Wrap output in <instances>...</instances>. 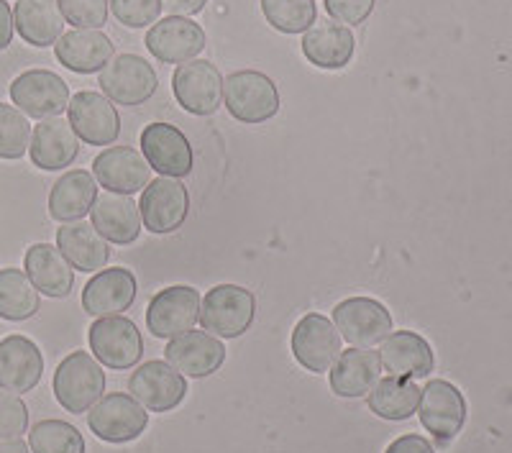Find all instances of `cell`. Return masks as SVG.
<instances>
[{
  "label": "cell",
  "instance_id": "obj_1",
  "mask_svg": "<svg viewBox=\"0 0 512 453\" xmlns=\"http://www.w3.org/2000/svg\"><path fill=\"white\" fill-rule=\"evenodd\" d=\"M223 103L236 121L259 126L280 113V88L264 72L239 70L223 80Z\"/></svg>",
  "mask_w": 512,
  "mask_h": 453
},
{
  "label": "cell",
  "instance_id": "obj_2",
  "mask_svg": "<svg viewBox=\"0 0 512 453\" xmlns=\"http://www.w3.org/2000/svg\"><path fill=\"white\" fill-rule=\"evenodd\" d=\"M54 397L67 413L82 415L103 397L105 372L100 369L98 359L88 351H72L62 364L57 366L52 382Z\"/></svg>",
  "mask_w": 512,
  "mask_h": 453
},
{
  "label": "cell",
  "instance_id": "obj_3",
  "mask_svg": "<svg viewBox=\"0 0 512 453\" xmlns=\"http://www.w3.org/2000/svg\"><path fill=\"white\" fill-rule=\"evenodd\" d=\"M256 315V300L246 287L218 285L200 302L203 331L218 338H239L251 328Z\"/></svg>",
  "mask_w": 512,
  "mask_h": 453
},
{
  "label": "cell",
  "instance_id": "obj_4",
  "mask_svg": "<svg viewBox=\"0 0 512 453\" xmlns=\"http://www.w3.org/2000/svg\"><path fill=\"white\" fill-rule=\"evenodd\" d=\"M100 88L105 98L116 105H144L152 100L159 88V77L144 57L136 54H118L100 70Z\"/></svg>",
  "mask_w": 512,
  "mask_h": 453
},
{
  "label": "cell",
  "instance_id": "obj_5",
  "mask_svg": "<svg viewBox=\"0 0 512 453\" xmlns=\"http://www.w3.org/2000/svg\"><path fill=\"white\" fill-rule=\"evenodd\" d=\"M172 93L190 116H213L223 103V75L208 59H190L172 75Z\"/></svg>",
  "mask_w": 512,
  "mask_h": 453
},
{
  "label": "cell",
  "instance_id": "obj_6",
  "mask_svg": "<svg viewBox=\"0 0 512 453\" xmlns=\"http://www.w3.org/2000/svg\"><path fill=\"white\" fill-rule=\"evenodd\" d=\"M338 336L356 349L377 346L392 333V315L374 297H349L333 308Z\"/></svg>",
  "mask_w": 512,
  "mask_h": 453
},
{
  "label": "cell",
  "instance_id": "obj_7",
  "mask_svg": "<svg viewBox=\"0 0 512 453\" xmlns=\"http://www.w3.org/2000/svg\"><path fill=\"white\" fill-rule=\"evenodd\" d=\"M90 349H93L95 359L108 369H131L139 364L144 356V338H141L139 328L131 318L123 315H108V318H98L90 326Z\"/></svg>",
  "mask_w": 512,
  "mask_h": 453
},
{
  "label": "cell",
  "instance_id": "obj_8",
  "mask_svg": "<svg viewBox=\"0 0 512 453\" xmlns=\"http://www.w3.org/2000/svg\"><path fill=\"white\" fill-rule=\"evenodd\" d=\"M88 425L95 438L105 443L136 441L149 425L144 405L136 397L113 392L95 402L88 410Z\"/></svg>",
  "mask_w": 512,
  "mask_h": 453
},
{
  "label": "cell",
  "instance_id": "obj_9",
  "mask_svg": "<svg viewBox=\"0 0 512 453\" xmlns=\"http://www.w3.org/2000/svg\"><path fill=\"white\" fill-rule=\"evenodd\" d=\"M418 418L423 428L436 438V443L446 446L461 433L466 423V400L446 379H433L423 387V397L418 405Z\"/></svg>",
  "mask_w": 512,
  "mask_h": 453
},
{
  "label": "cell",
  "instance_id": "obj_10",
  "mask_svg": "<svg viewBox=\"0 0 512 453\" xmlns=\"http://www.w3.org/2000/svg\"><path fill=\"white\" fill-rule=\"evenodd\" d=\"M11 100L18 111L31 118H59L70 105V88L49 70H29L11 82Z\"/></svg>",
  "mask_w": 512,
  "mask_h": 453
},
{
  "label": "cell",
  "instance_id": "obj_11",
  "mask_svg": "<svg viewBox=\"0 0 512 453\" xmlns=\"http://www.w3.org/2000/svg\"><path fill=\"white\" fill-rule=\"evenodd\" d=\"M141 223H144L154 236H164V233H175L182 228L190 213V195H187L185 185L172 177H159V180L149 182L141 192L139 203Z\"/></svg>",
  "mask_w": 512,
  "mask_h": 453
},
{
  "label": "cell",
  "instance_id": "obj_12",
  "mask_svg": "<svg viewBox=\"0 0 512 453\" xmlns=\"http://www.w3.org/2000/svg\"><path fill=\"white\" fill-rule=\"evenodd\" d=\"M292 356L308 372H331V366L341 356V336L331 320L320 313H308L292 331Z\"/></svg>",
  "mask_w": 512,
  "mask_h": 453
},
{
  "label": "cell",
  "instance_id": "obj_13",
  "mask_svg": "<svg viewBox=\"0 0 512 453\" xmlns=\"http://www.w3.org/2000/svg\"><path fill=\"white\" fill-rule=\"evenodd\" d=\"M141 154L157 175L182 180L192 172V146L187 136L172 123H149L141 131Z\"/></svg>",
  "mask_w": 512,
  "mask_h": 453
},
{
  "label": "cell",
  "instance_id": "obj_14",
  "mask_svg": "<svg viewBox=\"0 0 512 453\" xmlns=\"http://www.w3.org/2000/svg\"><path fill=\"white\" fill-rule=\"evenodd\" d=\"M200 295L195 287L175 285L157 292L146 308V326L154 338H177L192 331L200 318Z\"/></svg>",
  "mask_w": 512,
  "mask_h": 453
},
{
  "label": "cell",
  "instance_id": "obj_15",
  "mask_svg": "<svg viewBox=\"0 0 512 453\" xmlns=\"http://www.w3.org/2000/svg\"><path fill=\"white\" fill-rule=\"evenodd\" d=\"M67 116H70V126L77 139L90 146H108L121 134V116L116 105L93 90L75 93V98H70V105H67Z\"/></svg>",
  "mask_w": 512,
  "mask_h": 453
},
{
  "label": "cell",
  "instance_id": "obj_16",
  "mask_svg": "<svg viewBox=\"0 0 512 453\" xmlns=\"http://www.w3.org/2000/svg\"><path fill=\"white\" fill-rule=\"evenodd\" d=\"M128 392L152 413L175 410L187 395V382L167 361H146L128 379Z\"/></svg>",
  "mask_w": 512,
  "mask_h": 453
},
{
  "label": "cell",
  "instance_id": "obj_17",
  "mask_svg": "<svg viewBox=\"0 0 512 453\" xmlns=\"http://www.w3.org/2000/svg\"><path fill=\"white\" fill-rule=\"evenodd\" d=\"M146 49L164 64H185L205 49V31L190 18L167 16L149 29Z\"/></svg>",
  "mask_w": 512,
  "mask_h": 453
},
{
  "label": "cell",
  "instance_id": "obj_18",
  "mask_svg": "<svg viewBox=\"0 0 512 453\" xmlns=\"http://www.w3.org/2000/svg\"><path fill=\"white\" fill-rule=\"evenodd\" d=\"M95 182L116 195H134L144 190L152 177V167L146 164L144 154L131 146H111L100 151L93 162Z\"/></svg>",
  "mask_w": 512,
  "mask_h": 453
},
{
  "label": "cell",
  "instance_id": "obj_19",
  "mask_svg": "<svg viewBox=\"0 0 512 453\" xmlns=\"http://www.w3.org/2000/svg\"><path fill=\"white\" fill-rule=\"evenodd\" d=\"M164 359L180 374L203 379L221 369L226 361V346L218 336H210L205 331H187L177 338H169Z\"/></svg>",
  "mask_w": 512,
  "mask_h": 453
},
{
  "label": "cell",
  "instance_id": "obj_20",
  "mask_svg": "<svg viewBox=\"0 0 512 453\" xmlns=\"http://www.w3.org/2000/svg\"><path fill=\"white\" fill-rule=\"evenodd\" d=\"M44 356L26 336H8L0 341V390L24 395L41 382Z\"/></svg>",
  "mask_w": 512,
  "mask_h": 453
},
{
  "label": "cell",
  "instance_id": "obj_21",
  "mask_svg": "<svg viewBox=\"0 0 512 453\" xmlns=\"http://www.w3.org/2000/svg\"><path fill=\"white\" fill-rule=\"evenodd\" d=\"M377 354L382 361V369L390 372V377L423 379L433 372V364H436L431 343L415 331L390 333L382 341V349Z\"/></svg>",
  "mask_w": 512,
  "mask_h": 453
},
{
  "label": "cell",
  "instance_id": "obj_22",
  "mask_svg": "<svg viewBox=\"0 0 512 453\" xmlns=\"http://www.w3.org/2000/svg\"><path fill=\"white\" fill-rule=\"evenodd\" d=\"M136 277L128 269H103L90 279L82 290V308L93 318H108V315H121L136 300Z\"/></svg>",
  "mask_w": 512,
  "mask_h": 453
},
{
  "label": "cell",
  "instance_id": "obj_23",
  "mask_svg": "<svg viewBox=\"0 0 512 453\" xmlns=\"http://www.w3.org/2000/svg\"><path fill=\"white\" fill-rule=\"evenodd\" d=\"M54 54L62 67L77 75H93L111 62L116 47L113 41L98 29H72L59 36Z\"/></svg>",
  "mask_w": 512,
  "mask_h": 453
},
{
  "label": "cell",
  "instance_id": "obj_24",
  "mask_svg": "<svg viewBox=\"0 0 512 453\" xmlns=\"http://www.w3.org/2000/svg\"><path fill=\"white\" fill-rule=\"evenodd\" d=\"M80 154V139L72 131L70 121L64 118H47L34 128L29 144V157L34 167L44 172L70 167Z\"/></svg>",
  "mask_w": 512,
  "mask_h": 453
},
{
  "label": "cell",
  "instance_id": "obj_25",
  "mask_svg": "<svg viewBox=\"0 0 512 453\" xmlns=\"http://www.w3.org/2000/svg\"><path fill=\"white\" fill-rule=\"evenodd\" d=\"M90 218H93L95 231L111 244L128 246L139 239L141 213L139 205L128 195H116V192L98 195L93 208H90Z\"/></svg>",
  "mask_w": 512,
  "mask_h": 453
},
{
  "label": "cell",
  "instance_id": "obj_26",
  "mask_svg": "<svg viewBox=\"0 0 512 453\" xmlns=\"http://www.w3.org/2000/svg\"><path fill=\"white\" fill-rule=\"evenodd\" d=\"M356 39L349 26L320 21L313 24L303 36V54L318 70H344L351 62Z\"/></svg>",
  "mask_w": 512,
  "mask_h": 453
},
{
  "label": "cell",
  "instance_id": "obj_27",
  "mask_svg": "<svg viewBox=\"0 0 512 453\" xmlns=\"http://www.w3.org/2000/svg\"><path fill=\"white\" fill-rule=\"evenodd\" d=\"M64 16L57 0H18L13 8V26L18 36L36 49L54 47L64 34Z\"/></svg>",
  "mask_w": 512,
  "mask_h": 453
},
{
  "label": "cell",
  "instance_id": "obj_28",
  "mask_svg": "<svg viewBox=\"0 0 512 453\" xmlns=\"http://www.w3.org/2000/svg\"><path fill=\"white\" fill-rule=\"evenodd\" d=\"M26 277L47 297H67L75 287V269L52 244H34L24 259Z\"/></svg>",
  "mask_w": 512,
  "mask_h": 453
},
{
  "label": "cell",
  "instance_id": "obj_29",
  "mask_svg": "<svg viewBox=\"0 0 512 453\" xmlns=\"http://www.w3.org/2000/svg\"><path fill=\"white\" fill-rule=\"evenodd\" d=\"M379 374H382V361L377 351L354 346L349 351H341L336 364L331 366V390L346 400L364 397L377 384Z\"/></svg>",
  "mask_w": 512,
  "mask_h": 453
},
{
  "label": "cell",
  "instance_id": "obj_30",
  "mask_svg": "<svg viewBox=\"0 0 512 453\" xmlns=\"http://www.w3.org/2000/svg\"><path fill=\"white\" fill-rule=\"evenodd\" d=\"M98 185L88 169H72L54 182L49 192V215L59 223H77L93 208Z\"/></svg>",
  "mask_w": 512,
  "mask_h": 453
},
{
  "label": "cell",
  "instance_id": "obj_31",
  "mask_svg": "<svg viewBox=\"0 0 512 453\" xmlns=\"http://www.w3.org/2000/svg\"><path fill=\"white\" fill-rule=\"evenodd\" d=\"M57 249L77 272L103 269L111 259V246L93 228V223H67L57 231Z\"/></svg>",
  "mask_w": 512,
  "mask_h": 453
},
{
  "label": "cell",
  "instance_id": "obj_32",
  "mask_svg": "<svg viewBox=\"0 0 512 453\" xmlns=\"http://www.w3.org/2000/svg\"><path fill=\"white\" fill-rule=\"evenodd\" d=\"M420 397H423V390L415 384V379L384 377L377 379V384L369 390L367 405L377 418L400 423L418 413Z\"/></svg>",
  "mask_w": 512,
  "mask_h": 453
},
{
  "label": "cell",
  "instance_id": "obj_33",
  "mask_svg": "<svg viewBox=\"0 0 512 453\" xmlns=\"http://www.w3.org/2000/svg\"><path fill=\"white\" fill-rule=\"evenodd\" d=\"M39 313V290L21 269H0V318L21 323Z\"/></svg>",
  "mask_w": 512,
  "mask_h": 453
},
{
  "label": "cell",
  "instance_id": "obj_34",
  "mask_svg": "<svg viewBox=\"0 0 512 453\" xmlns=\"http://www.w3.org/2000/svg\"><path fill=\"white\" fill-rule=\"evenodd\" d=\"M267 24L280 34H305L318 21L315 0H262Z\"/></svg>",
  "mask_w": 512,
  "mask_h": 453
},
{
  "label": "cell",
  "instance_id": "obj_35",
  "mask_svg": "<svg viewBox=\"0 0 512 453\" xmlns=\"http://www.w3.org/2000/svg\"><path fill=\"white\" fill-rule=\"evenodd\" d=\"M31 453H85V438L64 420H41L29 433Z\"/></svg>",
  "mask_w": 512,
  "mask_h": 453
},
{
  "label": "cell",
  "instance_id": "obj_36",
  "mask_svg": "<svg viewBox=\"0 0 512 453\" xmlns=\"http://www.w3.org/2000/svg\"><path fill=\"white\" fill-rule=\"evenodd\" d=\"M31 126L16 105L0 103V159H21L29 151Z\"/></svg>",
  "mask_w": 512,
  "mask_h": 453
},
{
  "label": "cell",
  "instance_id": "obj_37",
  "mask_svg": "<svg viewBox=\"0 0 512 453\" xmlns=\"http://www.w3.org/2000/svg\"><path fill=\"white\" fill-rule=\"evenodd\" d=\"M64 21L72 29H103L108 21V0H57Z\"/></svg>",
  "mask_w": 512,
  "mask_h": 453
},
{
  "label": "cell",
  "instance_id": "obj_38",
  "mask_svg": "<svg viewBox=\"0 0 512 453\" xmlns=\"http://www.w3.org/2000/svg\"><path fill=\"white\" fill-rule=\"evenodd\" d=\"M113 16L126 29L154 26L162 16V0H108Z\"/></svg>",
  "mask_w": 512,
  "mask_h": 453
},
{
  "label": "cell",
  "instance_id": "obj_39",
  "mask_svg": "<svg viewBox=\"0 0 512 453\" xmlns=\"http://www.w3.org/2000/svg\"><path fill=\"white\" fill-rule=\"evenodd\" d=\"M29 428V407L13 392L0 390V441L21 438Z\"/></svg>",
  "mask_w": 512,
  "mask_h": 453
},
{
  "label": "cell",
  "instance_id": "obj_40",
  "mask_svg": "<svg viewBox=\"0 0 512 453\" xmlns=\"http://www.w3.org/2000/svg\"><path fill=\"white\" fill-rule=\"evenodd\" d=\"M328 16L336 18L338 24L361 26L372 16L377 0H323Z\"/></svg>",
  "mask_w": 512,
  "mask_h": 453
},
{
  "label": "cell",
  "instance_id": "obj_41",
  "mask_svg": "<svg viewBox=\"0 0 512 453\" xmlns=\"http://www.w3.org/2000/svg\"><path fill=\"white\" fill-rule=\"evenodd\" d=\"M384 453H436L433 451L431 441H425L423 436H415V433H408V436H400L397 441L390 443V448Z\"/></svg>",
  "mask_w": 512,
  "mask_h": 453
},
{
  "label": "cell",
  "instance_id": "obj_42",
  "mask_svg": "<svg viewBox=\"0 0 512 453\" xmlns=\"http://www.w3.org/2000/svg\"><path fill=\"white\" fill-rule=\"evenodd\" d=\"M208 0H162V11L172 13V16H195L205 8Z\"/></svg>",
  "mask_w": 512,
  "mask_h": 453
},
{
  "label": "cell",
  "instance_id": "obj_43",
  "mask_svg": "<svg viewBox=\"0 0 512 453\" xmlns=\"http://www.w3.org/2000/svg\"><path fill=\"white\" fill-rule=\"evenodd\" d=\"M13 11L6 0H0V52L11 47L13 41Z\"/></svg>",
  "mask_w": 512,
  "mask_h": 453
},
{
  "label": "cell",
  "instance_id": "obj_44",
  "mask_svg": "<svg viewBox=\"0 0 512 453\" xmlns=\"http://www.w3.org/2000/svg\"><path fill=\"white\" fill-rule=\"evenodd\" d=\"M0 453H31L21 438H11V441H0Z\"/></svg>",
  "mask_w": 512,
  "mask_h": 453
}]
</instances>
